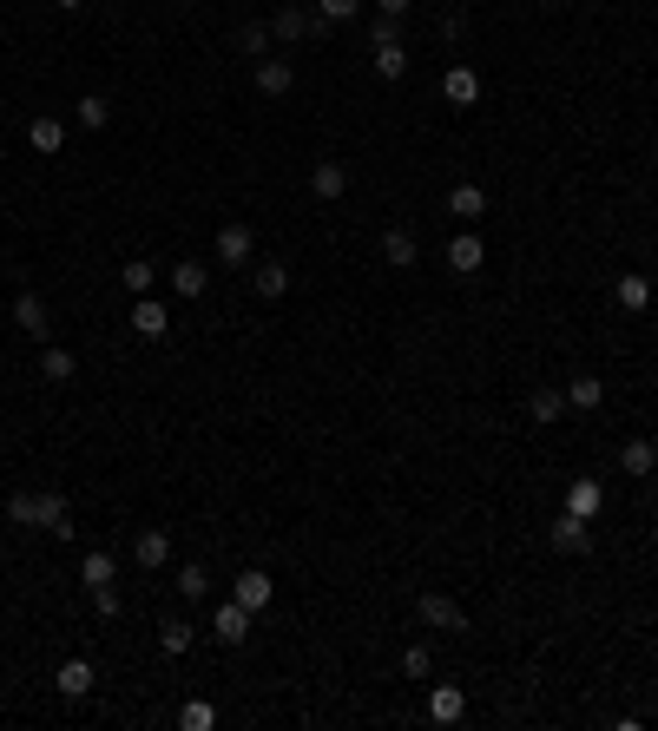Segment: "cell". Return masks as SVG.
<instances>
[{
    "mask_svg": "<svg viewBox=\"0 0 658 731\" xmlns=\"http://www.w3.org/2000/svg\"><path fill=\"white\" fill-rule=\"evenodd\" d=\"M369 60H376V73H382V80H402V73H408V47H402V33H395V20H376Z\"/></svg>",
    "mask_w": 658,
    "mask_h": 731,
    "instance_id": "cell-1",
    "label": "cell"
},
{
    "mask_svg": "<svg viewBox=\"0 0 658 731\" xmlns=\"http://www.w3.org/2000/svg\"><path fill=\"white\" fill-rule=\"evenodd\" d=\"M468 718V692L461 685H428V725H461Z\"/></svg>",
    "mask_w": 658,
    "mask_h": 731,
    "instance_id": "cell-2",
    "label": "cell"
},
{
    "mask_svg": "<svg viewBox=\"0 0 658 731\" xmlns=\"http://www.w3.org/2000/svg\"><path fill=\"white\" fill-rule=\"evenodd\" d=\"M211 633H218V646H244V639H251V606L224 600L218 613H211Z\"/></svg>",
    "mask_w": 658,
    "mask_h": 731,
    "instance_id": "cell-3",
    "label": "cell"
},
{
    "mask_svg": "<svg viewBox=\"0 0 658 731\" xmlns=\"http://www.w3.org/2000/svg\"><path fill=\"white\" fill-rule=\"evenodd\" d=\"M422 626H435V633H468V613H461L448 593H422Z\"/></svg>",
    "mask_w": 658,
    "mask_h": 731,
    "instance_id": "cell-4",
    "label": "cell"
},
{
    "mask_svg": "<svg viewBox=\"0 0 658 731\" xmlns=\"http://www.w3.org/2000/svg\"><path fill=\"white\" fill-rule=\"evenodd\" d=\"M231 600H237V606H251V613H264V606L277 600V580H270L264 567H251V573H237V587H231Z\"/></svg>",
    "mask_w": 658,
    "mask_h": 731,
    "instance_id": "cell-5",
    "label": "cell"
},
{
    "mask_svg": "<svg viewBox=\"0 0 658 731\" xmlns=\"http://www.w3.org/2000/svg\"><path fill=\"white\" fill-rule=\"evenodd\" d=\"M310 191L323 198V205H336V198L349 191V165H343V159H316V165H310Z\"/></svg>",
    "mask_w": 658,
    "mask_h": 731,
    "instance_id": "cell-6",
    "label": "cell"
},
{
    "mask_svg": "<svg viewBox=\"0 0 658 731\" xmlns=\"http://www.w3.org/2000/svg\"><path fill=\"white\" fill-rule=\"evenodd\" d=\"M415 257H422L415 231H408V224H389V231H382V264H389V271H408Z\"/></svg>",
    "mask_w": 658,
    "mask_h": 731,
    "instance_id": "cell-7",
    "label": "cell"
},
{
    "mask_svg": "<svg viewBox=\"0 0 658 731\" xmlns=\"http://www.w3.org/2000/svg\"><path fill=\"white\" fill-rule=\"evenodd\" d=\"M553 547H560V554H593V521L560 514V521H553Z\"/></svg>",
    "mask_w": 658,
    "mask_h": 731,
    "instance_id": "cell-8",
    "label": "cell"
},
{
    "mask_svg": "<svg viewBox=\"0 0 658 731\" xmlns=\"http://www.w3.org/2000/svg\"><path fill=\"white\" fill-rule=\"evenodd\" d=\"M599 508H606V488H599L593 475H580L573 488H566V514H580V521H599Z\"/></svg>",
    "mask_w": 658,
    "mask_h": 731,
    "instance_id": "cell-9",
    "label": "cell"
},
{
    "mask_svg": "<svg viewBox=\"0 0 658 731\" xmlns=\"http://www.w3.org/2000/svg\"><path fill=\"white\" fill-rule=\"evenodd\" d=\"M481 264H487V244L474 238V231H461V238L448 244V271H455V277H474Z\"/></svg>",
    "mask_w": 658,
    "mask_h": 731,
    "instance_id": "cell-10",
    "label": "cell"
},
{
    "mask_svg": "<svg viewBox=\"0 0 658 731\" xmlns=\"http://www.w3.org/2000/svg\"><path fill=\"white\" fill-rule=\"evenodd\" d=\"M257 238H251V224H218V257L224 264H251Z\"/></svg>",
    "mask_w": 658,
    "mask_h": 731,
    "instance_id": "cell-11",
    "label": "cell"
},
{
    "mask_svg": "<svg viewBox=\"0 0 658 731\" xmlns=\"http://www.w3.org/2000/svg\"><path fill=\"white\" fill-rule=\"evenodd\" d=\"M290 86H297V66L290 60H257V93L264 99H283Z\"/></svg>",
    "mask_w": 658,
    "mask_h": 731,
    "instance_id": "cell-12",
    "label": "cell"
},
{
    "mask_svg": "<svg viewBox=\"0 0 658 731\" xmlns=\"http://www.w3.org/2000/svg\"><path fill=\"white\" fill-rule=\"evenodd\" d=\"M132 560H139V567H165V560H172V534H165V527H145L139 541H132Z\"/></svg>",
    "mask_w": 658,
    "mask_h": 731,
    "instance_id": "cell-13",
    "label": "cell"
},
{
    "mask_svg": "<svg viewBox=\"0 0 658 731\" xmlns=\"http://www.w3.org/2000/svg\"><path fill=\"white\" fill-rule=\"evenodd\" d=\"M441 99H448V106H474V99H481V80H474V66H448V80H441Z\"/></svg>",
    "mask_w": 658,
    "mask_h": 731,
    "instance_id": "cell-14",
    "label": "cell"
},
{
    "mask_svg": "<svg viewBox=\"0 0 658 731\" xmlns=\"http://www.w3.org/2000/svg\"><path fill=\"white\" fill-rule=\"evenodd\" d=\"M132 330H139V336H165V330H172V310H165L158 297H139V303H132Z\"/></svg>",
    "mask_w": 658,
    "mask_h": 731,
    "instance_id": "cell-15",
    "label": "cell"
},
{
    "mask_svg": "<svg viewBox=\"0 0 658 731\" xmlns=\"http://www.w3.org/2000/svg\"><path fill=\"white\" fill-rule=\"evenodd\" d=\"M619 468H626V475H639V481H645V475H658V448L645 442V435H632V442L619 448Z\"/></svg>",
    "mask_w": 658,
    "mask_h": 731,
    "instance_id": "cell-16",
    "label": "cell"
},
{
    "mask_svg": "<svg viewBox=\"0 0 658 731\" xmlns=\"http://www.w3.org/2000/svg\"><path fill=\"white\" fill-rule=\"evenodd\" d=\"M448 211H455L461 224H481L487 218V191L481 185H455V191H448Z\"/></svg>",
    "mask_w": 658,
    "mask_h": 731,
    "instance_id": "cell-17",
    "label": "cell"
},
{
    "mask_svg": "<svg viewBox=\"0 0 658 731\" xmlns=\"http://www.w3.org/2000/svg\"><path fill=\"white\" fill-rule=\"evenodd\" d=\"M79 580H86V593H93V587H112V580H119V560H112L106 547H93V554L79 560Z\"/></svg>",
    "mask_w": 658,
    "mask_h": 731,
    "instance_id": "cell-18",
    "label": "cell"
},
{
    "mask_svg": "<svg viewBox=\"0 0 658 731\" xmlns=\"http://www.w3.org/2000/svg\"><path fill=\"white\" fill-rule=\"evenodd\" d=\"M14 323H20V330H27V336H47V303H40V297H33V290H20V297H14Z\"/></svg>",
    "mask_w": 658,
    "mask_h": 731,
    "instance_id": "cell-19",
    "label": "cell"
},
{
    "mask_svg": "<svg viewBox=\"0 0 658 731\" xmlns=\"http://www.w3.org/2000/svg\"><path fill=\"white\" fill-rule=\"evenodd\" d=\"M612 297H619V310H645V303H652V277H645V271H626L619 284H612Z\"/></svg>",
    "mask_w": 658,
    "mask_h": 731,
    "instance_id": "cell-20",
    "label": "cell"
},
{
    "mask_svg": "<svg viewBox=\"0 0 658 731\" xmlns=\"http://www.w3.org/2000/svg\"><path fill=\"white\" fill-rule=\"evenodd\" d=\"M172 290L185 303H198L204 290H211V271H204V264H172Z\"/></svg>",
    "mask_w": 658,
    "mask_h": 731,
    "instance_id": "cell-21",
    "label": "cell"
},
{
    "mask_svg": "<svg viewBox=\"0 0 658 731\" xmlns=\"http://www.w3.org/2000/svg\"><path fill=\"white\" fill-rule=\"evenodd\" d=\"M599 402H606V382L599 376H573L566 382V409H599Z\"/></svg>",
    "mask_w": 658,
    "mask_h": 731,
    "instance_id": "cell-22",
    "label": "cell"
},
{
    "mask_svg": "<svg viewBox=\"0 0 658 731\" xmlns=\"http://www.w3.org/2000/svg\"><path fill=\"white\" fill-rule=\"evenodd\" d=\"M60 692L66 699H86V692H93V666H86V659H66L60 666Z\"/></svg>",
    "mask_w": 658,
    "mask_h": 731,
    "instance_id": "cell-23",
    "label": "cell"
},
{
    "mask_svg": "<svg viewBox=\"0 0 658 731\" xmlns=\"http://www.w3.org/2000/svg\"><path fill=\"white\" fill-rule=\"evenodd\" d=\"M310 33V14L303 7H277V20H270V40H303Z\"/></svg>",
    "mask_w": 658,
    "mask_h": 731,
    "instance_id": "cell-24",
    "label": "cell"
},
{
    "mask_svg": "<svg viewBox=\"0 0 658 731\" xmlns=\"http://www.w3.org/2000/svg\"><path fill=\"white\" fill-rule=\"evenodd\" d=\"M27 139H33V152H47V159H53V152L66 145V126H60V119H33Z\"/></svg>",
    "mask_w": 658,
    "mask_h": 731,
    "instance_id": "cell-25",
    "label": "cell"
},
{
    "mask_svg": "<svg viewBox=\"0 0 658 731\" xmlns=\"http://www.w3.org/2000/svg\"><path fill=\"white\" fill-rule=\"evenodd\" d=\"M283 290H290V264H257V297L277 303Z\"/></svg>",
    "mask_w": 658,
    "mask_h": 731,
    "instance_id": "cell-26",
    "label": "cell"
},
{
    "mask_svg": "<svg viewBox=\"0 0 658 731\" xmlns=\"http://www.w3.org/2000/svg\"><path fill=\"white\" fill-rule=\"evenodd\" d=\"M527 409H533V422H560V415H566V396H560V389H533Z\"/></svg>",
    "mask_w": 658,
    "mask_h": 731,
    "instance_id": "cell-27",
    "label": "cell"
},
{
    "mask_svg": "<svg viewBox=\"0 0 658 731\" xmlns=\"http://www.w3.org/2000/svg\"><path fill=\"white\" fill-rule=\"evenodd\" d=\"M73 112H79V126H93V132H99V126H106V119H112V99H106V93H86V99H79Z\"/></svg>",
    "mask_w": 658,
    "mask_h": 731,
    "instance_id": "cell-28",
    "label": "cell"
},
{
    "mask_svg": "<svg viewBox=\"0 0 658 731\" xmlns=\"http://www.w3.org/2000/svg\"><path fill=\"white\" fill-rule=\"evenodd\" d=\"M185 646H191V626L185 620H165V626H158V652H165V659H178Z\"/></svg>",
    "mask_w": 658,
    "mask_h": 731,
    "instance_id": "cell-29",
    "label": "cell"
},
{
    "mask_svg": "<svg viewBox=\"0 0 658 731\" xmlns=\"http://www.w3.org/2000/svg\"><path fill=\"white\" fill-rule=\"evenodd\" d=\"M152 277H158V264H145V257H139V264H126V271H119V284H126L132 297H152Z\"/></svg>",
    "mask_w": 658,
    "mask_h": 731,
    "instance_id": "cell-30",
    "label": "cell"
},
{
    "mask_svg": "<svg viewBox=\"0 0 658 731\" xmlns=\"http://www.w3.org/2000/svg\"><path fill=\"white\" fill-rule=\"evenodd\" d=\"M73 350H47V356H40V376H47V382H73Z\"/></svg>",
    "mask_w": 658,
    "mask_h": 731,
    "instance_id": "cell-31",
    "label": "cell"
},
{
    "mask_svg": "<svg viewBox=\"0 0 658 731\" xmlns=\"http://www.w3.org/2000/svg\"><path fill=\"white\" fill-rule=\"evenodd\" d=\"M178 593H185V600H204V593H211V573H204L198 560H191V567H178Z\"/></svg>",
    "mask_w": 658,
    "mask_h": 731,
    "instance_id": "cell-32",
    "label": "cell"
},
{
    "mask_svg": "<svg viewBox=\"0 0 658 731\" xmlns=\"http://www.w3.org/2000/svg\"><path fill=\"white\" fill-rule=\"evenodd\" d=\"M270 47V27L264 20H244V27H237V53H264Z\"/></svg>",
    "mask_w": 658,
    "mask_h": 731,
    "instance_id": "cell-33",
    "label": "cell"
},
{
    "mask_svg": "<svg viewBox=\"0 0 658 731\" xmlns=\"http://www.w3.org/2000/svg\"><path fill=\"white\" fill-rule=\"evenodd\" d=\"M402 672H408V679H428V672H435V652H428V646H408L402 652Z\"/></svg>",
    "mask_w": 658,
    "mask_h": 731,
    "instance_id": "cell-34",
    "label": "cell"
},
{
    "mask_svg": "<svg viewBox=\"0 0 658 731\" xmlns=\"http://www.w3.org/2000/svg\"><path fill=\"white\" fill-rule=\"evenodd\" d=\"M178 725H185V731H211V725H218V712H211V705H198V699H191L185 712H178Z\"/></svg>",
    "mask_w": 658,
    "mask_h": 731,
    "instance_id": "cell-35",
    "label": "cell"
},
{
    "mask_svg": "<svg viewBox=\"0 0 658 731\" xmlns=\"http://www.w3.org/2000/svg\"><path fill=\"white\" fill-rule=\"evenodd\" d=\"M316 14H323V20H356L362 0H316Z\"/></svg>",
    "mask_w": 658,
    "mask_h": 731,
    "instance_id": "cell-36",
    "label": "cell"
},
{
    "mask_svg": "<svg viewBox=\"0 0 658 731\" xmlns=\"http://www.w3.org/2000/svg\"><path fill=\"white\" fill-rule=\"evenodd\" d=\"M93 613L99 620H119V587H93Z\"/></svg>",
    "mask_w": 658,
    "mask_h": 731,
    "instance_id": "cell-37",
    "label": "cell"
},
{
    "mask_svg": "<svg viewBox=\"0 0 658 731\" xmlns=\"http://www.w3.org/2000/svg\"><path fill=\"white\" fill-rule=\"evenodd\" d=\"M376 7H382V20H402L408 14V0H376Z\"/></svg>",
    "mask_w": 658,
    "mask_h": 731,
    "instance_id": "cell-38",
    "label": "cell"
},
{
    "mask_svg": "<svg viewBox=\"0 0 658 731\" xmlns=\"http://www.w3.org/2000/svg\"><path fill=\"white\" fill-rule=\"evenodd\" d=\"M60 7H66V14H73V7H86V0H60Z\"/></svg>",
    "mask_w": 658,
    "mask_h": 731,
    "instance_id": "cell-39",
    "label": "cell"
}]
</instances>
